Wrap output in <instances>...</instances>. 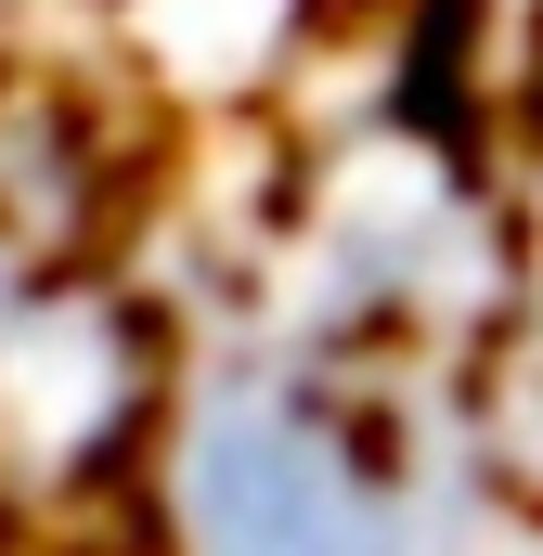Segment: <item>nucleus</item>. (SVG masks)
<instances>
[{
  "mask_svg": "<svg viewBox=\"0 0 543 556\" xmlns=\"http://www.w3.org/2000/svg\"><path fill=\"white\" fill-rule=\"evenodd\" d=\"M466 415H479V453H492L505 505L543 531V168H531V194H518V298H505V324L479 350Z\"/></svg>",
  "mask_w": 543,
  "mask_h": 556,
  "instance_id": "nucleus-2",
  "label": "nucleus"
},
{
  "mask_svg": "<svg viewBox=\"0 0 543 556\" xmlns=\"http://www.w3.org/2000/svg\"><path fill=\"white\" fill-rule=\"evenodd\" d=\"M466 389L311 363L260 324L181 350L142 466V556H518Z\"/></svg>",
  "mask_w": 543,
  "mask_h": 556,
  "instance_id": "nucleus-1",
  "label": "nucleus"
}]
</instances>
